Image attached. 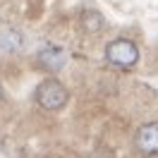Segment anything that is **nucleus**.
I'll return each instance as SVG.
<instances>
[{
	"label": "nucleus",
	"instance_id": "nucleus-1",
	"mask_svg": "<svg viewBox=\"0 0 158 158\" xmlns=\"http://www.w3.org/2000/svg\"><path fill=\"white\" fill-rule=\"evenodd\" d=\"M36 103L43 110H60L67 103V89L58 79H43L36 89Z\"/></svg>",
	"mask_w": 158,
	"mask_h": 158
},
{
	"label": "nucleus",
	"instance_id": "nucleus-2",
	"mask_svg": "<svg viewBox=\"0 0 158 158\" xmlns=\"http://www.w3.org/2000/svg\"><path fill=\"white\" fill-rule=\"evenodd\" d=\"M106 58L115 67H134L139 60V48L129 39H115L106 46Z\"/></svg>",
	"mask_w": 158,
	"mask_h": 158
},
{
	"label": "nucleus",
	"instance_id": "nucleus-3",
	"mask_svg": "<svg viewBox=\"0 0 158 158\" xmlns=\"http://www.w3.org/2000/svg\"><path fill=\"white\" fill-rule=\"evenodd\" d=\"M137 148L144 156H156L158 153V122H148L137 132Z\"/></svg>",
	"mask_w": 158,
	"mask_h": 158
},
{
	"label": "nucleus",
	"instance_id": "nucleus-4",
	"mask_svg": "<svg viewBox=\"0 0 158 158\" xmlns=\"http://www.w3.org/2000/svg\"><path fill=\"white\" fill-rule=\"evenodd\" d=\"M39 60L48 72H58V69L65 65V50L55 48V46H46V48L39 53Z\"/></svg>",
	"mask_w": 158,
	"mask_h": 158
},
{
	"label": "nucleus",
	"instance_id": "nucleus-5",
	"mask_svg": "<svg viewBox=\"0 0 158 158\" xmlns=\"http://www.w3.org/2000/svg\"><path fill=\"white\" fill-rule=\"evenodd\" d=\"M81 24H84V29H86V31H96V29H101L103 19H101V15H96V12H86Z\"/></svg>",
	"mask_w": 158,
	"mask_h": 158
},
{
	"label": "nucleus",
	"instance_id": "nucleus-6",
	"mask_svg": "<svg viewBox=\"0 0 158 158\" xmlns=\"http://www.w3.org/2000/svg\"><path fill=\"white\" fill-rule=\"evenodd\" d=\"M0 101H2V86H0Z\"/></svg>",
	"mask_w": 158,
	"mask_h": 158
}]
</instances>
